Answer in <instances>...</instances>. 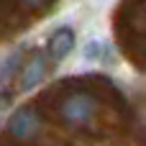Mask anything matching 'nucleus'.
<instances>
[{
    "label": "nucleus",
    "instance_id": "obj_4",
    "mask_svg": "<svg viewBox=\"0 0 146 146\" xmlns=\"http://www.w3.org/2000/svg\"><path fill=\"white\" fill-rule=\"evenodd\" d=\"M72 49H74V31L69 26H62L49 36V59L62 62L72 54Z\"/></svg>",
    "mask_w": 146,
    "mask_h": 146
},
{
    "label": "nucleus",
    "instance_id": "obj_2",
    "mask_svg": "<svg viewBox=\"0 0 146 146\" xmlns=\"http://www.w3.org/2000/svg\"><path fill=\"white\" fill-rule=\"evenodd\" d=\"M18 90L21 92H31L33 87H38L49 72V59L46 54H33L23 67H18Z\"/></svg>",
    "mask_w": 146,
    "mask_h": 146
},
{
    "label": "nucleus",
    "instance_id": "obj_1",
    "mask_svg": "<svg viewBox=\"0 0 146 146\" xmlns=\"http://www.w3.org/2000/svg\"><path fill=\"white\" fill-rule=\"evenodd\" d=\"M131 110L133 108L126 103L121 92H115L108 103H103L95 92L77 90L59 103V118L72 128H95L103 113H131Z\"/></svg>",
    "mask_w": 146,
    "mask_h": 146
},
{
    "label": "nucleus",
    "instance_id": "obj_6",
    "mask_svg": "<svg viewBox=\"0 0 146 146\" xmlns=\"http://www.w3.org/2000/svg\"><path fill=\"white\" fill-rule=\"evenodd\" d=\"M23 3H26V5H31V8H38V5H44L46 0H23Z\"/></svg>",
    "mask_w": 146,
    "mask_h": 146
},
{
    "label": "nucleus",
    "instance_id": "obj_3",
    "mask_svg": "<svg viewBox=\"0 0 146 146\" xmlns=\"http://www.w3.org/2000/svg\"><path fill=\"white\" fill-rule=\"evenodd\" d=\"M41 128V118L33 108H21L13 113V118L8 121V131L15 139H33Z\"/></svg>",
    "mask_w": 146,
    "mask_h": 146
},
{
    "label": "nucleus",
    "instance_id": "obj_5",
    "mask_svg": "<svg viewBox=\"0 0 146 146\" xmlns=\"http://www.w3.org/2000/svg\"><path fill=\"white\" fill-rule=\"evenodd\" d=\"M21 56H23V51H21V49H15V51H10L8 56H3V59H0V92H5V85L10 82L13 72L21 67Z\"/></svg>",
    "mask_w": 146,
    "mask_h": 146
}]
</instances>
